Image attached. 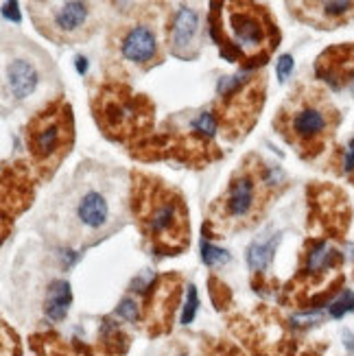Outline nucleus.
I'll list each match as a JSON object with an SVG mask.
<instances>
[{
  "mask_svg": "<svg viewBox=\"0 0 354 356\" xmlns=\"http://www.w3.org/2000/svg\"><path fill=\"white\" fill-rule=\"evenodd\" d=\"M313 195L315 205V217L321 221V226L326 228L332 236H344L350 226V207L348 199L342 190L330 188V186H317Z\"/></svg>",
  "mask_w": 354,
  "mask_h": 356,
  "instance_id": "9d476101",
  "label": "nucleus"
},
{
  "mask_svg": "<svg viewBox=\"0 0 354 356\" xmlns=\"http://www.w3.org/2000/svg\"><path fill=\"white\" fill-rule=\"evenodd\" d=\"M70 302H72V291H70V285L64 280H57L51 285L49 289V295H47V315L53 319V321H62L66 315H68V308H70Z\"/></svg>",
  "mask_w": 354,
  "mask_h": 356,
  "instance_id": "a211bd4d",
  "label": "nucleus"
},
{
  "mask_svg": "<svg viewBox=\"0 0 354 356\" xmlns=\"http://www.w3.org/2000/svg\"><path fill=\"white\" fill-rule=\"evenodd\" d=\"M285 184V173L276 164H264L260 158H245L243 167L232 175L228 190L210 210V226L219 230L247 228L258 221L273 188Z\"/></svg>",
  "mask_w": 354,
  "mask_h": 356,
  "instance_id": "20e7f679",
  "label": "nucleus"
},
{
  "mask_svg": "<svg viewBox=\"0 0 354 356\" xmlns=\"http://www.w3.org/2000/svg\"><path fill=\"white\" fill-rule=\"evenodd\" d=\"M94 118L108 138L125 142L129 138L144 140L153 125V105L142 94H134L123 83L103 85L94 96Z\"/></svg>",
  "mask_w": 354,
  "mask_h": 356,
  "instance_id": "423d86ee",
  "label": "nucleus"
},
{
  "mask_svg": "<svg viewBox=\"0 0 354 356\" xmlns=\"http://www.w3.org/2000/svg\"><path fill=\"white\" fill-rule=\"evenodd\" d=\"M40 31L55 42H75L92 33V5L87 3H33Z\"/></svg>",
  "mask_w": 354,
  "mask_h": 356,
  "instance_id": "6e6552de",
  "label": "nucleus"
},
{
  "mask_svg": "<svg viewBox=\"0 0 354 356\" xmlns=\"http://www.w3.org/2000/svg\"><path fill=\"white\" fill-rule=\"evenodd\" d=\"M273 249H276V241L264 239V241H254L247 249V264L252 271H264L269 266L271 258H273Z\"/></svg>",
  "mask_w": 354,
  "mask_h": 356,
  "instance_id": "6ab92c4d",
  "label": "nucleus"
},
{
  "mask_svg": "<svg viewBox=\"0 0 354 356\" xmlns=\"http://www.w3.org/2000/svg\"><path fill=\"white\" fill-rule=\"evenodd\" d=\"M3 188H7V190L11 188V195H3V212H7L11 205V214H18L31 203L33 192H31V186H28L26 171L11 167V182L7 177H3Z\"/></svg>",
  "mask_w": 354,
  "mask_h": 356,
  "instance_id": "2eb2a0df",
  "label": "nucleus"
},
{
  "mask_svg": "<svg viewBox=\"0 0 354 356\" xmlns=\"http://www.w3.org/2000/svg\"><path fill=\"white\" fill-rule=\"evenodd\" d=\"M337 108L317 85H300L280 108L273 127L304 160L323 153L339 127Z\"/></svg>",
  "mask_w": 354,
  "mask_h": 356,
  "instance_id": "7ed1b4c3",
  "label": "nucleus"
},
{
  "mask_svg": "<svg viewBox=\"0 0 354 356\" xmlns=\"http://www.w3.org/2000/svg\"><path fill=\"white\" fill-rule=\"evenodd\" d=\"M293 70V57L291 55H283L278 59V81H287Z\"/></svg>",
  "mask_w": 354,
  "mask_h": 356,
  "instance_id": "a878e982",
  "label": "nucleus"
},
{
  "mask_svg": "<svg viewBox=\"0 0 354 356\" xmlns=\"http://www.w3.org/2000/svg\"><path fill=\"white\" fill-rule=\"evenodd\" d=\"M77 70H79V72H85V70H87V62H85V57H77Z\"/></svg>",
  "mask_w": 354,
  "mask_h": 356,
  "instance_id": "cd10ccee",
  "label": "nucleus"
},
{
  "mask_svg": "<svg viewBox=\"0 0 354 356\" xmlns=\"http://www.w3.org/2000/svg\"><path fill=\"white\" fill-rule=\"evenodd\" d=\"M217 118H214V114H210V112H199L197 114V118H193V123H190V127H193L199 136H203V138H208V140H212L214 138V133H217Z\"/></svg>",
  "mask_w": 354,
  "mask_h": 356,
  "instance_id": "aec40b11",
  "label": "nucleus"
},
{
  "mask_svg": "<svg viewBox=\"0 0 354 356\" xmlns=\"http://www.w3.org/2000/svg\"><path fill=\"white\" fill-rule=\"evenodd\" d=\"M350 92H352V94H354V79H352V81H350Z\"/></svg>",
  "mask_w": 354,
  "mask_h": 356,
  "instance_id": "c85d7f7f",
  "label": "nucleus"
},
{
  "mask_svg": "<svg viewBox=\"0 0 354 356\" xmlns=\"http://www.w3.org/2000/svg\"><path fill=\"white\" fill-rule=\"evenodd\" d=\"M210 33L221 55L247 68L264 64L278 46L280 33L267 7L254 3H214L210 11Z\"/></svg>",
  "mask_w": 354,
  "mask_h": 356,
  "instance_id": "f03ea898",
  "label": "nucleus"
},
{
  "mask_svg": "<svg viewBox=\"0 0 354 356\" xmlns=\"http://www.w3.org/2000/svg\"><path fill=\"white\" fill-rule=\"evenodd\" d=\"M197 306H199V300H197V289H195V287H188V302H186V306H184L182 323H190V321L195 319Z\"/></svg>",
  "mask_w": 354,
  "mask_h": 356,
  "instance_id": "b1692460",
  "label": "nucleus"
},
{
  "mask_svg": "<svg viewBox=\"0 0 354 356\" xmlns=\"http://www.w3.org/2000/svg\"><path fill=\"white\" fill-rule=\"evenodd\" d=\"M264 81L262 77H226L219 81V103H217V123L236 138L239 133H247L254 121H258V112L262 108Z\"/></svg>",
  "mask_w": 354,
  "mask_h": 356,
  "instance_id": "0eeeda50",
  "label": "nucleus"
},
{
  "mask_svg": "<svg viewBox=\"0 0 354 356\" xmlns=\"http://www.w3.org/2000/svg\"><path fill=\"white\" fill-rule=\"evenodd\" d=\"M315 72L335 90L344 87V83L350 85L354 79V44H339V46L323 51L317 59Z\"/></svg>",
  "mask_w": 354,
  "mask_h": 356,
  "instance_id": "9b49d317",
  "label": "nucleus"
},
{
  "mask_svg": "<svg viewBox=\"0 0 354 356\" xmlns=\"http://www.w3.org/2000/svg\"><path fill=\"white\" fill-rule=\"evenodd\" d=\"M37 81H40L37 70L33 68L31 62L16 59V62L7 68V85L16 99H26L28 94H33L37 87Z\"/></svg>",
  "mask_w": 354,
  "mask_h": 356,
  "instance_id": "f3484780",
  "label": "nucleus"
},
{
  "mask_svg": "<svg viewBox=\"0 0 354 356\" xmlns=\"http://www.w3.org/2000/svg\"><path fill=\"white\" fill-rule=\"evenodd\" d=\"M5 16L13 22H20V11H18V3H5Z\"/></svg>",
  "mask_w": 354,
  "mask_h": 356,
  "instance_id": "bb28decb",
  "label": "nucleus"
},
{
  "mask_svg": "<svg viewBox=\"0 0 354 356\" xmlns=\"http://www.w3.org/2000/svg\"><path fill=\"white\" fill-rule=\"evenodd\" d=\"M201 258H203V262L208 264V266L224 264V262L230 260L228 251L219 249V247H214V245H210V243H201Z\"/></svg>",
  "mask_w": 354,
  "mask_h": 356,
  "instance_id": "412c9836",
  "label": "nucleus"
},
{
  "mask_svg": "<svg viewBox=\"0 0 354 356\" xmlns=\"http://www.w3.org/2000/svg\"><path fill=\"white\" fill-rule=\"evenodd\" d=\"M199 28V16L195 9L182 7L171 22V51L173 55L188 57V46L193 44Z\"/></svg>",
  "mask_w": 354,
  "mask_h": 356,
  "instance_id": "ddd939ff",
  "label": "nucleus"
},
{
  "mask_svg": "<svg viewBox=\"0 0 354 356\" xmlns=\"http://www.w3.org/2000/svg\"><path fill=\"white\" fill-rule=\"evenodd\" d=\"M121 53L127 62L138 66H149L158 59V37L146 24H136L125 33L121 42Z\"/></svg>",
  "mask_w": 354,
  "mask_h": 356,
  "instance_id": "f8f14e48",
  "label": "nucleus"
},
{
  "mask_svg": "<svg viewBox=\"0 0 354 356\" xmlns=\"http://www.w3.org/2000/svg\"><path fill=\"white\" fill-rule=\"evenodd\" d=\"M77 219L81 221V226H85L87 230H101L110 219L108 197L99 190H87L85 195L79 199Z\"/></svg>",
  "mask_w": 354,
  "mask_h": 356,
  "instance_id": "4468645a",
  "label": "nucleus"
},
{
  "mask_svg": "<svg viewBox=\"0 0 354 356\" xmlns=\"http://www.w3.org/2000/svg\"><path fill=\"white\" fill-rule=\"evenodd\" d=\"M75 140L72 110L64 99L49 103L26 125V146L31 167L42 180H49L66 160Z\"/></svg>",
  "mask_w": 354,
  "mask_h": 356,
  "instance_id": "39448f33",
  "label": "nucleus"
},
{
  "mask_svg": "<svg viewBox=\"0 0 354 356\" xmlns=\"http://www.w3.org/2000/svg\"><path fill=\"white\" fill-rule=\"evenodd\" d=\"M344 175H348V180L354 182V140H350V144L346 146V153H344Z\"/></svg>",
  "mask_w": 354,
  "mask_h": 356,
  "instance_id": "393cba45",
  "label": "nucleus"
},
{
  "mask_svg": "<svg viewBox=\"0 0 354 356\" xmlns=\"http://www.w3.org/2000/svg\"><path fill=\"white\" fill-rule=\"evenodd\" d=\"M131 212L155 254L180 256L188 249V207L180 190L158 177L131 173Z\"/></svg>",
  "mask_w": 354,
  "mask_h": 356,
  "instance_id": "f257e3e1",
  "label": "nucleus"
},
{
  "mask_svg": "<svg viewBox=\"0 0 354 356\" xmlns=\"http://www.w3.org/2000/svg\"><path fill=\"white\" fill-rule=\"evenodd\" d=\"M306 7V20L319 24L321 28H332L339 20L354 16V3H302Z\"/></svg>",
  "mask_w": 354,
  "mask_h": 356,
  "instance_id": "dca6fc26",
  "label": "nucleus"
},
{
  "mask_svg": "<svg viewBox=\"0 0 354 356\" xmlns=\"http://www.w3.org/2000/svg\"><path fill=\"white\" fill-rule=\"evenodd\" d=\"M180 276L167 273L158 278L155 287L149 295V306H146V321H149L151 334H160L171 328V317L180 298Z\"/></svg>",
  "mask_w": 354,
  "mask_h": 356,
  "instance_id": "1a4fd4ad",
  "label": "nucleus"
},
{
  "mask_svg": "<svg viewBox=\"0 0 354 356\" xmlns=\"http://www.w3.org/2000/svg\"><path fill=\"white\" fill-rule=\"evenodd\" d=\"M116 313H118V317H123L125 321H138V317H140L138 302L131 300V298H125L121 304H118Z\"/></svg>",
  "mask_w": 354,
  "mask_h": 356,
  "instance_id": "5701e85b",
  "label": "nucleus"
},
{
  "mask_svg": "<svg viewBox=\"0 0 354 356\" xmlns=\"http://www.w3.org/2000/svg\"><path fill=\"white\" fill-rule=\"evenodd\" d=\"M350 310H354V293L352 291H344L342 298L335 300L330 304V315L335 319H342L346 313H350Z\"/></svg>",
  "mask_w": 354,
  "mask_h": 356,
  "instance_id": "4be33fe9",
  "label": "nucleus"
}]
</instances>
